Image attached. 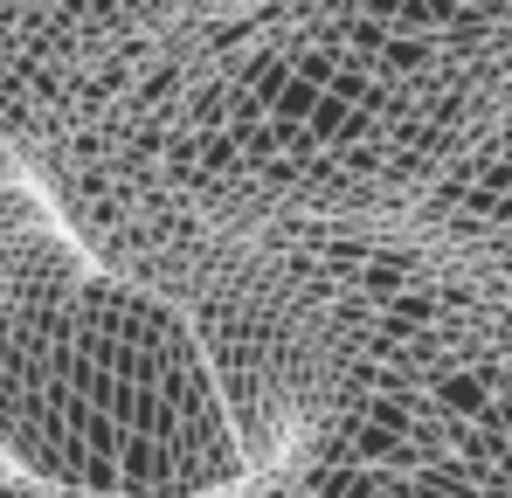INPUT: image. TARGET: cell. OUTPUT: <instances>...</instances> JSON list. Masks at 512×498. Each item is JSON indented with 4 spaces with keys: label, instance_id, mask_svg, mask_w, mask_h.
<instances>
[{
    "label": "cell",
    "instance_id": "1",
    "mask_svg": "<svg viewBox=\"0 0 512 498\" xmlns=\"http://www.w3.org/2000/svg\"><path fill=\"white\" fill-rule=\"evenodd\" d=\"M0 457L77 498H208L236 422L194 326L0 173Z\"/></svg>",
    "mask_w": 512,
    "mask_h": 498
},
{
    "label": "cell",
    "instance_id": "2",
    "mask_svg": "<svg viewBox=\"0 0 512 498\" xmlns=\"http://www.w3.org/2000/svg\"><path fill=\"white\" fill-rule=\"evenodd\" d=\"M429 402L443 415H457V422H478V415L492 409V388L478 381V367H464V360H443L436 374H429Z\"/></svg>",
    "mask_w": 512,
    "mask_h": 498
},
{
    "label": "cell",
    "instance_id": "3",
    "mask_svg": "<svg viewBox=\"0 0 512 498\" xmlns=\"http://www.w3.org/2000/svg\"><path fill=\"white\" fill-rule=\"evenodd\" d=\"M319 97H326L319 83L291 77L284 90H277V97H270V125H284V132H305V125H312V111H319Z\"/></svg>",
    "mask_w": 512,
    "mask_h": 498
},
{
    "label": "cell",
    "instance_id": "4",
    "mask_svg": "<svg viewBox=\"0 0 512 498\" xmlns=\"http://www.w3.org/2000/svg\"><path fill=\"white\" fill-rule=\"evenodd\" d=\"M381 77H402V83H423V70H429V42L423 35H395L388 49H381V63H374Z\"/></svg>",
    "mask_w": 512,
    "mask_h": 498
},
{
    "label": "cell",
    "instance_id": "5",
    "mask_svg": "<svg viewBox=\"0 0 512 498\" xmlns=\"http://www.w3.org/2000/svg\"><path fill=\"white\" fill-rule=\"evenodd\" d=\"M492 21H499V14H478V7H464V14H457L443 35H450V49H471L478 35H492Z\"/></svg>",
    "mask_w": 512,
    "mask_h": 498
},
{
    "label": "cell",
    "instance_id": "6",
    "mask_svg": "<svg viewBox=\"0 0 512 498\" xmlns=\"http://www.w3.org/2000/svg\"><path fill=\"white\" fill-rule=\"evenodd\" d=\"M478 429H485L492 443H512V395H492V409L478 415Z\"/></svg>",
    "mask_w": 512,
    "mask_h": 498
},
{
    "label": "cell",
    "instance_id": "7",
    "mask_svg": "<svg viewBox=\"0 0 512 498\" xmlns=\"http://www.w3.org/2000/svg\"><path fill=\"white\" fill-rule=\"evenodd\" d=\"M353 7H360V14H374V21H388V28H395V14H402V7H409V0H353Z\"/></svg>",
    "mask_w": 512,
    "mask_h": 498
},
{
    "label": "cell",
    "instance_id": "8",
    "mask_svg": "<svg viewBox=\"0 0 512 498\" xmlns=\"http://www.w3.org/2000/svg\"><path fill=\"white\" fill-rule=\"evenodd\" d=\"M492 332H499V346H512V305H499V319H492Z\"/></svg>",
    "mask_w": 512,
    "mask_h": 498
},
{
    "label": "cell",
    "instance_id": "9",
    "mask_svg": "<svg viewBox=\"0 0 512 498\" xmlns=\"http://www.w3.org/2000/svg\"><path fill=\"white\" fill-rule=\"evenodd\" d=\"M492 471H499V478H506V485H512V450H506V457H499V464H492Z\"/></svg>",
    "mask_w": 512,
    "mask_h": 498
},
{
    "label": "cell",
    "instance_id": "10",
    "mask_svg": "<svg viewBox=\"0 0 512 498\" xmlns=\"http://www.w3.org/2000/svg\"><path fill=\"white\" fill-rule=\"evenodd\" d=\"M506 21H512V0H506Z\"/></svg>",
    "mask_w": 512,
    "mask_h": 498
}]
</instances>
